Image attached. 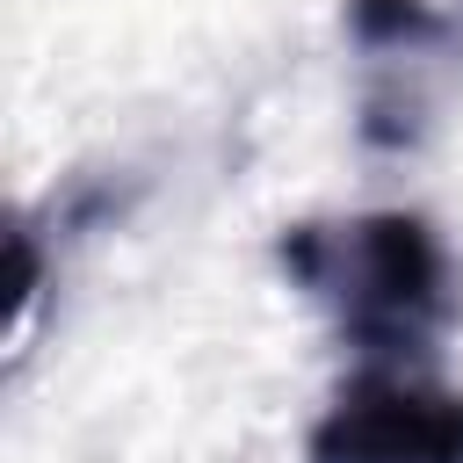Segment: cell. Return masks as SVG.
Segmentation results:
<instances>
[{"mask_svg":"<svg viewBox=\"0 0 463 463\" xmlns=\"http://www.w3.org/2000/svg\"><path fill=\"white\" fill-rule=\"evenodd\" d=\"M289 282L326 304L340 340L376 369H427L434 340L463 311L456 260L441 232L412 210H362L326 224H289L275 239Z\"/></svg>","mask_w":463,"mask_h":463,"instance_id":"cell-1","label":"cell"},{"mask_svg":"<svg viewBox=\"0 0 463 463\" xmlns=\"http://www.w3.org/2000/svg\"><path fill=\"white\" fill-rule=\"evenodd\" d=\"M347 36L362 58V145L412 152L463 80V7L434 0H347Z\"/></svg>","mask_w":463,"mask_h":463,"instance_id":"cell-2","label":"cell"},{"mask_svg":"<svg viewBox=\"0 0 463 463\" xmlns=\"http://www.w3.org/2000/svg\"><path fill=\"white\" fill-rule=\"evenodd\" d=\"M304 463H463V391L362 362L304 434Z\"/></svg>","mask_w":463,"mask_h":463,"instance_id":"cell-3","label":"cell"}]
</instances>
